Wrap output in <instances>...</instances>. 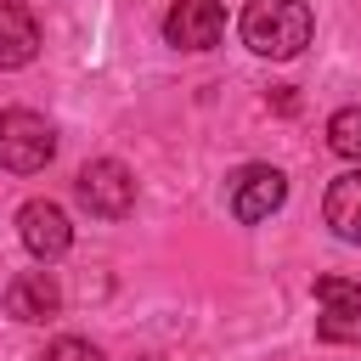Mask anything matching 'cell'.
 Here are the masks:
<instances>
[{
	"label": "cell",
	"mask_w": 361,
	"mask_h": 361,
	"mask_svg": "<svg viewBox=\"0 0 361 361\" xmlns=\"http://www.w3.org/2000/svg\"><path fill=\"white\" fill-rule=\"evenodd\" d=\"M322 214H327L333 237H344V243H361V169H350V175H338V180L327 186V197H322Z\"/></svg>",
	"instance_id": "10"
},
{
	"label": "cell",
	"mask_w": 361,
	"mask_h": 361,
	"mask_svg": "<svg viewBox=\"0 0 361 361\" xmlns=\"http://www.w3.org/2000/svg\"><path fill=\"white\" fill-rule=\"evenodd\" d=\"M17 237H23V248L34 259H62L73 248V226H68V214L51 197H34V203L17 209Z\"/></svg>",
	"instance_id": "6"
},
{
	"label": "cell",
	"mask_w": 361,
	"mask_h": 361,
	"mask_svg": "<svg viewBox=\"0 0 361 361\" xmlns=\"http://www.w3.org/2000/svg\"><path fill=\"white\" fill-rule=\"evenodd\" d=\"M282 197H288V175H282L276 164H243V169L231 175V214H237L243 226L271 220V214L282 209Z\"/></svg>",
	"instance_id": "4"
},
{
	"label": "cell",
	"mask_w": 361,
	"mask_h": 361,
	"mask_svg": "<svg viewBox=\"0 0 361 361\" xmlns=\"http://www.w3.org/2000/svg\"><path fill=\"white\" fill-rule=\"evenodd\" d=\"M316 305L327 310L322 338H350V327L361 322V282H350V276H316Z\"/></svg>",
	"instance_id": "9"
},
{
	"label": "cell",
	"mask_w": 361,
	"mask_h": 361,
	"mask_svg": "<svg viewBox=\"0 0 361 361\" xmlns=\"http://www.w3.org/2000/svg\"><path fill=\"white\" fill-rule=\"evenodd\" d=\"M226 34V6L220 0H175L164 17V39L175 51H214Z\"/></svg>",
	"instance_id": "5"
},
{
	"label": "cell",
	"mask_w": 361,
	"mask_h": 361,
	"mask_svg": "<svg viewBox=\"0 0 361 361\" xmlns=\"http://www.w3.org/2000/svg\"><path fill=\"white\" fill-rule=\"evenodd\" d=\"M327 147H333L338 158H355V164H361V102H355V107H338V113L327 118Z\"/></svg>",
	"instance_id": "11"
},
{
	"label": "cell",
	"mask_w": 361,
	"mask_h": 361,
	"mask_svg": "<svg viewBox=\"0 0 361 361\" xmlns=\"http://www.w3.org/2000/svg\"><path fill=\"white\" fill-rule=\"evenodd\" d=\"M51 158H56V130H51V118H39V113H28V107L0 113V169L34 175V169H45Z\"/></svg>",
	"instance_id": "2"
},
{
	"label": "cell",
	"mask_w": 361,
	"mask_h": 361,
	"mask_svg": "<svg viewBox=\"0 0 361 361\" xmlns=\"http://www.w3.org/2000/svg\"><path fill=\"white\" fill-rule=\"evenodd\" d=\"M39 361H102V350L90 338H56V344H45Z\"/></svg>",
	"instance_id": "12"
},
{
	"label": "cell",
	"mask_w": 361,
	"mask_h": 361,
	"mask_svg": "<svg viewBox=\"0 0 361 361\" xmlns=\"http://www.w3.org/2000/svg\"><path fill=\"white\" fill-rule=\"evenodd\" d=\"M310 34H316V17L305 0H248L243 6V45L254 56L288 62L310 45Z\"/></svg>",
	"instance_id": "1"
},
{
	"label": "cell",
	"mask_w": 361,
	"mask_h": 361,
	"mask_svg": "<svg viewBox=\"0 0 361 361\" xmlns=\"http://www.w3.org/2000/svg\"><path fill=\"white\" fill-rule=\"evenodd\" d=\"M73 197H79L90 214H102V220H124V214L135 209V175H130L118 158H90V164L79 169V180H73Z\"/></svg>",
	"instance_id": "3"
},
{
	"label": "cell",
	"mask_w": 361,
	"mask_h": 361,
	"mask_svg": "<svg viewBox=\"0 0 361 361\" xmlns=\"http://www.w3.org/2000/svg\"><path fill=\"white\" fill-rule=\"evenodd\" d=\"M56 310H62V288L45 271H23L6 288V316H17V322H51Z\"/></svg>",
	"instance_id": "8"
},
{
	"label": "cell",
	"mask_w": 361,
	"mask_h": 361,
	"mask_svg": "<svg viewBox=\"0 0 361 361\" xmlns=\"http://www.w3.org/2000/svg\"><path fill=\"white\" fill-rule=\"evenodd\" d=\"M39 56V17L17 0H0V68H28Z\"/></svg>",
	"instance_id": "7"
}]
</instances>
